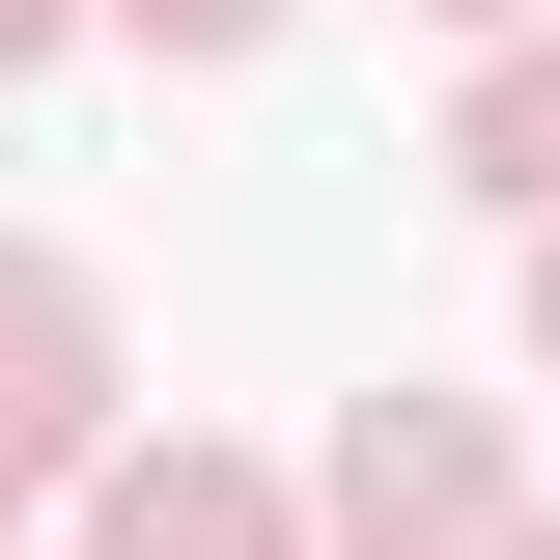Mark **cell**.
I'll return each instance as SVG.
<instances>
[{"label":"cell","mask_w":560,"mask_h":560,"mask_svg":"<svg viewBox=\"0 0 560 560\" xmlns=\"http://www.w3.org/2000/svg\"><path fill=\"white\" fill-rule=\"evenodd\" d=\"M28 28H57V0H0V57H28Z\"/></svg>","instance_id":"obj_7"},{"label":"cell","mask_w":560,"mask_h":560,"mask_svg":"<svg viewBox=\"0 0 560 560\" xmlns=\"http://www.w3.org/2000/svg\"><path fill=\"white\" fill-rule=\"evenodd\" d=\"M337 504H364V560H420V533H477V420H393V393H364Z\"/></svg>","instance_id":"obj_1"},{"label":"cell","mask_w":560,"mask_h":560,"mask_svg":"<svg viewBox=\"0 0 560 560\" xmlns=\"http://www.w3.org/2000/svg\"><path fill=\"white\" fill-rule=\"evenodd\" d=\"M448 168H477V197H504V224H560V57H504V84H477V113H448Z\"/></svg>","instance_id":"obj_4"},{"label":"cell","mask_w":560,"mask_h":560,"mask_svg":"<svg viewBox=\"0 0 560 560\" xmlns=\"http://www.w3.org/2000/svg\"><path fill=\"white\" fill-rule=\"evenodd\" d=\"M533 364H560V253H533Z\"/></svg>","instance_id":"obj_6"},{"label":"cell","mask_w":560,"mask_h":560,"mask_svg":"<svg viewBox=\"0 0 560 560\" xmlns=\"http://www.w3.org/2000/svg\"><path fill=\"white\" fill-rule=\"evenodd\" d=\"M448 28H504V0H448Z\"/></svg>","instance_id":"obj_8"},{"label":"cell","mask_w":560,"mask_h":560,"mask_svg":"<svg viewBox=\"0 0 560 560\" xmlns=\"http://www.w3.org/2000/svg\"><path fill=\"white\" fill-rule=\"evenodd\" d=\"M57 420H84V280L0 253V448H57Z\"/></svg>","instance_id":"obj_3"},{"label":"cell","mask_w":560,"mask_h":560,"mask_svg":"<svg viewBox=\"0 0 560 560\" xmlns=\"http://www.w3.org/2000/svg\"><path fill=\"white\" fill-rule=\"evenodd\" d=\"M140 28H168V57H253V28H280V0H140Z\"/></svg>","instance_id":"obj_5"},{"label":"cell","mask_w":560,"mask_h":560,"mask_svg":"<svg viewBox=\"0 0 560 560\" xmlns=\"http://www.w3.org/2000/svg\"><path fill=\"white\" fill-rule=\"evenodd\" d=\"M113 560H280V504L224 477V448H140V477H113Z\"/></svg>","instance_id":"obj_2"}]
</instances>
